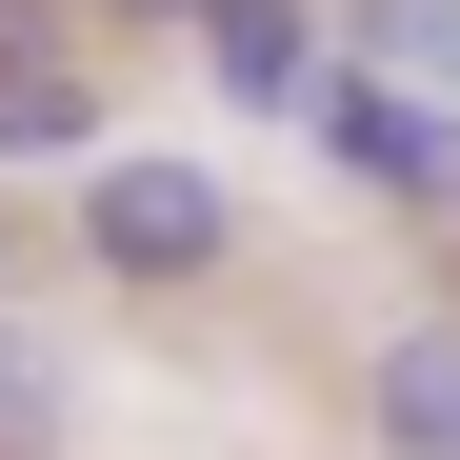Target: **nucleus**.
<instances>
[{"mask_svg":"<svg viewBox=\"0 0 460 460\" xmlns=\"http://www.w3.org/2000/svg\"><path fill=\"white\" fill-rule=\"evenodd\" d=\"M300 120L341 140V181H380V200H420V220H460V101H420V81H380V60H321V81H300Z\"/></svg>","mask_w":460,"mask_h":460,"instance_id":"f03ea898","label":"nucleus"},{"mask_svg":"<svg viewBox=\"0 0 460 460\" xmlns=\"http://www.w3.org/2000/svg\"><path fill=\"white\" fill-rule=\"evenodd\" d=\"M360 60L420 81V101H460V0H360Z\"/></svg>","mask_w":460,"mask_h":460,"instance_id":"423d86ee","label":"nucleus"},{"mask_svg":"<svg viewBox=\"0 0 460 460\" xmlns=\"http://www.w3.org/2000/svg\"><path fill=\"white\" fill-rule=\"evenodd\" d=\"M81 261H120L140 300H181V280L241 261V200L200 161H161V140H81Z\"/></svg>","mask_w":460,"mask_h":460,"instance_id":"f257e3e1","label":"nucleus"},{"mask_svg":"<svg viewBox=\"0 0 460 460\" xmlns=\"http://www.w3.org/2000/svg\"><path fill=\"white\" fill-rule=\"evenodd\" d=\"M360 440L380 460H460V321H401L360 360Z\"/></svg>","mask_w":460,"mask_h":460,"instance_id":"20e7f679","label":"nucleus"},{"mask_svg":"<svg viewBox=\"0 0 460 460\" xmlns=\"http://www.w3.org/2000/svg\"><path fill=\"white\" fill-rule=\"evenodd\" d=\"M120 21H200V0H120Z\"/></svg>","mask_w":460,"mask_h":460,"instance_id":"6e6552de","label":"nucleus"},{"mask_svg":"<svg viewBox=\"0 0 460 460\" xmlns=\"http://www.w3.org/2000/svg\"><path fill=\"white\" fill-rule=\"evenodd\" d=\"M200 60H220V101L300 120V81H321V0H200Z\"/></svg>","mask_w":460,"mask_h":460,"instance_id":"39448f33","label":"nucleus"},{"mask_svg":"<svg viewBox=\"0 0 460 460\" xmlns=\"http://www.w3.org/2000/svg\"><path fill=\"white\" fill-rule=\"evenodd\" d=\"M81 140H120L101 60L60 40V21H0V161H81Z\"/></svg>","mask_w":460,"mask_h":460,"instance_id":"7ed1b4c3","label":"nucleus"},{"mask_svg":"<svg viewBox=\"0 0 460 460\" xmlns=\"http://www.w3.org/2000/svg\"><path fill=\"white\" fill-rule=\"evenodd\" d=\"M0 460H60V360L0 341Z\"/></svg>","mask_w":460,"mask_h":460,"instance_id":"0eeeda50","label":"nucleus"}]
</instances>
